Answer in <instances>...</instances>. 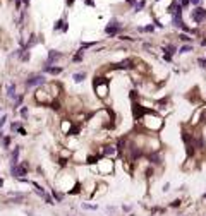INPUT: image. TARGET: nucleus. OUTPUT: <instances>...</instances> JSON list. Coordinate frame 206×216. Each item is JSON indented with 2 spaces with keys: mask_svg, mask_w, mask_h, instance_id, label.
<instances>
[{
  "mask_svg": "<svg viewBox=\"0 0 206 216\" xmlns=\"http://www.w3.org/2000/svg\"><path fill=\"white\" fill-rule=\"evenodd\" d=\"M180 29L184 31V33H189V31H191V28H189V26H186V24H182V26H180Z\"/></svg>",
  "mask_w": 206,
  "mask_h": 216,
  "instance_id": "obj_38",
  "label": "nucleus"
},
{
  "mask_svg": "<svg viewBox=\"0 0 206 216\" xmlns=\"http://www.w3.org/2000/svg\"><path fill=\"white\" fill-rule=\"evenodd\" d=\"M19 154H21V146H14V149L10 151V161H9L10 167L19 163Z\"/></svg>",
  "mask_w": 206,
  "mask_h": 216,
  "instance_id": "obj_8",
  "label": "nucleus"
},
{
  "mask_svg": "<svg viewBox=\"0 0 206 216\" xmlns=\"http://www.w3.org/2000/svg\"><path fill=\"white\" fill-rule=\"evenodd\" d=\"M45 82H47L45 74H29V76H28V79L24 81V84H26V88H28V89L39 88V86H43Z\"/></svg>",
  "mask_w": 206,
  "mask_h": 216,
  "instance_id": "obj_1",
  "label": "nucleus"
},
{
  "mask_svg": "<svg viewBox=\"0 0 206 216\" xmlns=\"http://www.w3.org/2000/svg\"><path fill=\"white\" fill-rule=\"evenodd\" d=\"M31 187H33V192H34V194H36L38 197H41V199H43V196H45V194L48 192V190H47L45 187L39 185L38 182H34V180H31Z\"/></svg>",
  "mask_w": 206,
  "mask_h": 216,
  "instance_id": "obj_9",
  "label": "nucleus"
},
{
  "mask_svg": "<svg viewBox=\"0 0 206 216\" xmlns=\"http://www.w3.org/2000/svg\"><path fill=\"white\" fill-rule=\"evenodd\" d=\"M95 45H96L95 41H89V43H83V45H81V48H83V50H86V48H93Z\"/></svg>",
  "mask_w": 206,
  "mask_h": 216,
  "instance_id": "obj_32",
  "label": "nucleus"
},
{
  "mask_svg": "<svg viewBox=\"0 0 206 216\" xmlns=\"http://www.w3.org/2000/svg\"><path fill=\"white\" fill-rule=\"evenodd\" d=\"M201 2H203V0H191V4L196 5V7H201Z\"/></svg>",
  "mask_w": 206,
  "mask_h": 216,
  "instance_id": "obj_37",
  "label": "nucleus"
},
{
  "mask_svg": "<svg viewBox=\"0 0 206 216\" xmlns=\"http://www.w3.org/2000/svg\"><path fill=\"white\" fill-rule=\"evenodd\" d=\"M191 19L194 21L196 24L205 22L206 21V9H203V7H196V9L191 12Z\"/></svg>",
  "mask_w": 206,
  "mask_h": 216,
  "instance_id": "obj_5",
  "label": "nucleus"
},
{
  "mask_svg": "<svg viewBox=\"0 0 206 216\" xmlns=\"http://www.w3.org/2000/svg\"><path fill=\"white\" fill-rule=\"evenodd\" d=\"M64 72L62 67H43V74H50V76H60Z\"/></svg>",
  "mask_w": 206,
  "mask_h": 216,
  "instance_id": "obj_12",
  "label": "nucleus"
},
{
  "mask_svg": "<svg viewBox=\"0 0 206 216\" xmlns=\"http://www.w3.org/2000/svg\"><path fill=\"white\" fill-rule=\"evenodd\" d=\"M127 216H136V215H134V213H129V215Z\"/></svg>",
  "mask_w": 206,
  "mask_h": 216,
  "instance_id": "obj_44",
  "label": "nucleus"
},
{
  "mask_svg": "<svg viewBox=\"0 0 206 216\" xmlns=\"http://www.w3.org/2000/svg\"><path fill=\"white\" fill-rule=\"evenodd\" d=\"M112 69H132V60L131 59H126V60H122V62H118V64H115Z\"/></svg>",
  "mask_w": 206,
  "mask_h": 216,
  "instance_id": "obj_11",
  "label": "nucleus"
},
{
  "mask_svg": "<svg viewBox=\"0 0 206 216\" xmlns=\"http://www.w3.org/2000/svg\"><path fill=\"white\" fill-rule=\"evenodd\" d=\"M7 120H9V117H7V113H4L2 117H0V130H2V127L7 124Z\"/></svg>",
  "mask_w": 206,
  "mask_h": 216,
  "instance_id": "obj_29",
  "label": "nucleus"
},
{
  "mask_svg": "<svg viewBox=\"0 0 206 216\" xmlns=\"http://www.w3.org/2000/svg\"><path fill=\"white\" fill-rule=\"evenodd\" d=\"M84 4H86V5H91V7H95V2H93V0H84Z\"/></svg>",
  "mask_w": 206,
  "mask_h": 216,
  "instance_id": "obj_39",
  "label": "nucleus"
},
{
  "mask_svg": "<svg viewBox=\"0 0 206 216\" xmlns=\"http://www.w3.org/2000/svg\"><path fill=\"white\" fill-rule=\"evenodd\" d=\"M50 194H52L53 201H55L57 204H62V202L65 201V197H67L65 192H60V190H57V189H50Z\"/></svg>",
  "mask_w": 206,
  "mask_h": 216,
  "instance_id": "obj_7",
  "label": "nucleus"
},
{
  "mask_svg": "<svg viewBox=\"0 0 206 216\" xmlns=\"http://www.w3.org/2000/svg\"><path fill=\"white\" fill-rule=\"evenodd\" d=\"M182 204H184V202H182V199H174V201H170V202H168L167 207H168V209H179Z\"/></svg>",
  "mask_w": 206,
  "mask_h": 216,
  "instance_id": "obj_18",
  "label": "nucleus"
},
{
  "mask_svg": "<svg viewBox=\"0 0 206 216\" xmlns=\"http://www.w3.org/2000/svg\"><path fill=\"white\" fill-rule=\"evenodd\" d=\"M81 209H84V211H98L100 206L95 204V202H81Z\"/></svg>",
  "mask_w": 206,
  "mask_h": 216,
  "instance_id": "obj_14",
  "label": "nucleus"
},
{
  "mask_svg": "<svg viewBox=\"0 0 206 216\" xmlns=\"http://www.w3.org/2000/svg\"><path fill=\"white\" fill-rule=\"evenodd\" d=\"M72 4H74V0H67V5H69V7H70Z\"/></svg>",
  "mask_w": 206,
  "mask_h": 216,
  "instance_id": "obj_40",
  "label": "nucleus"
},
{
  "mask_svg": "<svg viewBox=\"0 0 206 216\" xmlns=\"http://www.w3.org/2000/svg\"><path fill=\"white\" fill-rule=\"evenodd\" d=\"M184 22H182V14H175V16H172V26L174 28H180Z\"/></svg>",
  "mask_w": 206,
  "mask_h": 216,
  "instance_id": "obj_15",
  "label": "nucleus"
},
{
  "mask_svg": "<svg viewBox=\"0 0 206 216\" xmlns=\"http://www.w3.org/2000/svg\"><path fill=\"white\" fill-rule=\"evenodd\" d=\"M139 31H141V33H153V31H155V26H153V24H148L144 28H139Z\"/></svg>",
  "mask_w": 206,
  "mask_h": 216,
  "instance_id": "obj_26",
  "label": "nucleus"
},
{
  "mask_svg": "<svg viewBox=\"0 0 206 216\" xmlns=\"http://www.w3.org/2000/svg\"><path fill=\"white\" fill-rule=\"evenodd\" d=\"M168 190H170V184H163V187H161V192H168Z\"/></svg>",
  "mask_w": 206,
  "mask_h": 216,
  "instance_id": "obj_36",
  "label": "nucleus"
},
{
  "mask_svg": "<svg viewBox=\"0 0 206 216\" xmlns=\"http://www.w3.org/2000/svg\"><path fill=\"white\" fill-rule=\"evenodd\" d=\"M22 2H24V5H26V7L29 5V0H22Z\"/></svg>",
  "mask_w": 206,
  "mask_h": 216,
  "instance_id": "obj_41",
  "label": "nucleus"
},
{
  "mask_svg": "<svg viewBox=\"0 0 206 216\" xmlns=\"http://www.w3.org/2000/svg\"><path fill=\"white\" fill-rule=\"evenodd\" d=\"M83 57H84V50L79 48L78 51H76V55L72 57V62H74V64H79V62H83Z\"/></svg>",
  "mask_w": 206,
  "mask_h": 216,
  "instance_id": "obj_19",
  "label": "nucleus"
},
{
  "mask_svg": "<svg viewBox=\"0 0 206 216\" xmlns=\"http://www.w3.org/2000/svg\"><path fill=\"white\" fill-rule=\"evenodd\" d=\"M120 31H122V24L115 19H112L107 26H105V34H107V36H117Z\"/></svg>",
  "mask_w": 206,
  "mask_h": 216,
  "instance_id": "obj_4",
  "label": "nucleus"
},
{
  "mask_svg": "<svg viewBox=\"0 0 206 216\" xmlns=\"http://www.w3.org/2000/svg\"><path fill=\"white\" fill-rule=\"evenodd\" d=\"M4 187V178H0V189Z\"/></svg>",
  "mask_w": 206,
  "mask_h": 216,
  "instance_id": "obj_43",
  "label": "nucleus"
},
{
  "mask_svg": "<svg viewBox=\"0 0 206 216\" xmlns=\"http://www.w3.org/2000/svg\"><path fill=\"white\" fill-rule=\"evenodd\" d=\"M36 43H38V36H36V34L33 33V34L29 36V39H28V43H26V48L29 50L31 46H33V45H36Z\"/></svg>",
  "mask_w": 206,
  "mask_h": 216,
  "instance_id": "obj_23",
  "label": "nucleus"
},
{
  "mask_svg": "<svg viewBox=\"0 0 206 216\" xmlns=\"http://www.w3.org/2000/svg\"><path fill=\"white\" fill-rule=\"evenodd\" d=\"M197 65H199L201 69H206V59H203V57H201V59H197Z\"/></svg>",
  "mask_w": 206,
  "mask_h": 216,
  "instance_id": "obj_33",
  "label": "nucleus"
},
{
  "mask_svg": "<svg viewBox=\"0 0 206 216\" xmlns=\"http://www.w3.org/2000/svg\"><path fill=\"white\" fill-rule=\"evenodd\" d=\"M113 154H118V149L115 144H105V146H101L100 156H113Z\"/></svg>",
  "mask_w": 206,
  "mask_h": 216,
  "instance_id": "obj_6",
  "label": "nucleus"
},
{
  "mask_svg": "<svg viewBox=\"0 0 206 216\" xmlns=\"http://www.w3.org/2000/svg\"><path fill=\"white\" fill-rule=\"evenodd\" d=\"M129 98H131V101H132V103H136V101H137V91H134V89H132V91L129 93Z\"/></svg>",
  "mask_w": 206,
  "mask_h": 216,
  "instance_id": "obj_30",
  "label": "nucleus"
},
{
  "mask_svg": "<svg viewBox=\"0 0 206 216\" xmlns=\"http://www.w3.org/2000/svg\"><path fill=\"white\" fill-rule=\"evenodd\" d=\"M64 53L62 51H57V50H48V55H47V60L43 64V67H53L59 60H62Z\"/></svg>",
  "mask_w": 206,
  "mask_h": 216,
  "instance_id": "obj_3",
  "label": "nucleus"
},
{
  "mask_svg": "<svg viewBox=\"0 0 206 216\" xmlns=\"http://www.w3.org/2000/svg\"><path fill=\"white\" fill-rule=\"evenodd\" d=\"M105 209H107L108 213H117V207H115V206H107Z\"/></svg>",
  "mask_w": 206,
  "mask_h": 216,
  "instance_id": "obj_35",
  "label": "nucleus"
},
{
  "mask_svg": "<svg viewBox=\"0 0 206 216\" xmlns=\"http://www.w3.org/2000/svg\"><path fill=\"white\" fill-rule=\"evenodd\" d=\"M22 124H21V120H17V122H12L10 124V132H17V129L21 127Z\"/></svg>",
  "mask_w": 206,
  "mask_h": 216,
  "instance_id": "obj_27",
  "label": "nucleus"
},
{
  "mask_svg": "<svg viewBox=\"0 0 206 216\" xmlns=\"http://www.w3.org/2000/svg\"><path fill=\"white\" fill-rule=\"evenodd\" d=\"M131 108H132V118H134L136 122H139V120L144 117L146 113H151V112H155V110H149V108L141 107L137 101H136V103H132V107H131Z\"/></svg>",
  "mask_w": 206,
  "mask_h": 216,
  "instance_id": "obj_2",
  "label": "nucleus"
},
{
  "mask_svg": "<svg viewBox=\"0 0 206 216\" xmlns=\"http://www.w3.org/2000/svg\"><path fill=\"white\" fill-rule=\"evenodd\" d=\"M86 77H88V74H86L84 70H81V72H74V74H72V81H74L76 84H81Z\"/></svg>",
  "mask_w": 206,
  "mask_h": 216,
  "instance_id": "obj_13",
  "label": "nucleus"
},
{
  "mask_svg": "<svg viewBox=\"0 0 206 216\" xmlns=\"http://www.w3.org/2000/svg\"><path fill=\"white\" fill-rule=\"evenodd\" d=\"M17 134H21V136H28V132H26V129L21 125L19 129H17Z\"/></svg>",
  "mask_w": 206,
  "mask_h": 216,
  "instance_id": "obj_34",
  "label": "nucleus"
},
{
  "mask_svg": "<svg viewBox=\"0 0 206 216\" xmlns=\"http://www.w3.org/2000/svg\"><path fill=\"white\" fill-rule=\"evenodd\" d=\"M163 51H165V55H168V57H174L177 53V46L175 45H167V46L163 48Z\"/></svg>",
  "mask_w": 206,
  "mask_h": 216,
  "instance_id": "obj_17",
  "label": "nucleus"
},
{
  "mask_svg": "<svg viewBox=\"0 0 206 216\" xmlns=\"http://www.w3.org/2000/svg\"><path fill=\"white\" fill-rule=\"evenodd\" d=\"M10 142H12V136H10V134H5V136H4V139H2V142H0V147L9 149Z\"/></svg>",
  "mask_w": 206,
  "mask_h": 216,
  "instance_id": "obj_16",
  "label": "nucleus"
},
{
  "mask_svg": "<svg viewBox=\"0 0 206 216\" xmlns=\"http://www.w3.org/2000/svg\"><path fill=\"white\" fill-rule=\"evenodd\" d=\"M120 211H122L124 215H129V213L132 211V206H129V204H122V206H120Z\"/></svg>",
  "mask_w": 206,
  "mask_h": 216,
  "instance_id": "obj_28",
  "label": "nucleus"
},
{
  "mask_svg": "<svg viewBox=\"0 0 206 216\" xmlns=\"http://www.w3.org/2000/svg\"><path fill=\"white\" fill-rule=\"evenodd\" d=\"M5 94L9 99H16L17 98V93H16V82H9L7 88H5Z\"/></svg>",
  "mask_w": 206,
  "mask_h": 216,
  "instance_id": "obj_10",
  "label": "nucleus"
},
{
  "mask_svg": "<svg viewBox=\"0 0 206 216\" xmlns=\"http://www.w3.org/2000/svg\"><path fill=\"white\" fill-rule=\"evenodd\" d=\"M144 5H146V2H144V0H141V2H136V5H134V12H141Z\"/></svg>",
  "mask_w": 206,
  "mask_h": 216,
  "instance_id": "obj_25",
  "label": "nucleus"
},
{
  "mask_svg": "<svg viewBox=\"0 0 206 216\" xmlns=\"http://www.w3.org/2000/svg\"><path fill=\"white\" fill-rule=\"evenodd\" d=\"M19 115L24 120H28V117H29V110H28V107H21V110H19Z\"/></svg>",
  "mask_w": 206,
  "mask_h": 216,
  "instance_id": "obj_24",
  "label": "nucleus"
},
{
  "mask_svg": "<svg viewBox=\"0 0 206 216\" xmlns=\"http://www.w3.org/2000/svg\"><path fill=\"white\" fill-rule=\"evenodd\" d=\"M192 48H194V46H192V43H187V45H182V46L177 50V51H179L180 55H184V53H189V51H192Z\"/></svg>",
  "mask_w": 206,
  "mask_h": 216,
  "instance_id": "obj_21",
  "label": "nucleus"
},
{
  "mask_svg": "<svg viewBox=\"0 0 206 216\" xmlns=\"http://www.w3.org/2000/svg\"><path fill=\"white\" fill-rule=\"evenodd\" d=\"M67 216H78V215H67Z\"/></svg>",
  "mask_w": 206,
  "mask_h": 216,
  "instance_id": "obj_45",
  "label": "nucleus"
},
{
  "mask_svg": "<svg viewBox=\"0 0 206 216\" xmlns=\"http://www.w3.org/2000/svg\"><path fill=\"white\" fill-rule=\"evenodd\" d=\"M100 159H101L100 154H91V156L86 158V163L88 165H96V163H100Z\"/></svg>",
  "mask_w": 206,
  "mask_h": 216,
  "instance_id": "obj_20",
  "label": "nucleus"
},
{
  "mask_svg": "<svg viewBox=\"0 0 206 216\" xmlns=\"http://www.w3.org/2000/svg\"><path fill=\"white\" fill-rule=\"evenodd\" d=\"M201 201H206V192L203 194V196H201Z\"/></svg>",
  "mask_w": 206,
  "mask_h": 216,
  "instance_id": "obj_42",
  "label": "nucleus"
},
{
  "mask_svg": "<svg viewBox=\"0 0 206 216\" xmlns=\"http://www.w3.org/2000/svg\"><path fill=\"white\" fill-rule=\"evenodd\" d=\"M43 202H45V204H48V206H55V204H57V202L53 201V197H52L50 192H47V194L43 196Z\"/></svg>",
  "mask_w": 206,
  "mask_h": 216,
  "instance_id": "obj_22",
  "label": "nucleus"
},
{
  "mask_svg": "<svg viewBox=\"0 0 206 216\" xmlns=\"http://www.w3.org/2000/svg\"><path fill=\"white\" fill-rule=\"evenodd\" d=\"M184 216H189V215H184Z\"/></svg>",
  "mask_w": 206,
  "mask_h": 216,
  "instance_id": "obj_46",
  "label": "nucleus"
},
{
  "mask_svg": "<svg viewBox=\"0 0 206 216\" xmlns=\"http://www.w3.org/2000/svg\"><path fill=\"white\" fill-rule=\"evenodd\" d=\"M179 39H180V41H184V43H192V38H189L187 34H180Z\"/></svg>",
  "mask_w": 206,
  "mask_h": 216,
  "instance_id": "obj_31",
  "label": "nucleus"
}]
</instances>
